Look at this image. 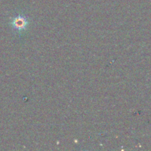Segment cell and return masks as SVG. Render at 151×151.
<instances>
[{
    "label": "cell",
    "mask_w": 151,
    "mask_h": 151,
    "mask_svg": "<svg viewBox=\"0 0 151 151\" xmlns=\"http://www.w3.org/2000/svg\"><path fill=\"white\" fill-rule=\"evenodd\" d=\"M27 24V19L23 16H16L12 22L13 27L18 30H22V29H25Z\"/></svg>",
    "instance_id": "6da1fadb"
}]
</instances>
